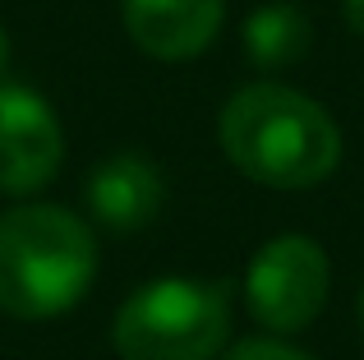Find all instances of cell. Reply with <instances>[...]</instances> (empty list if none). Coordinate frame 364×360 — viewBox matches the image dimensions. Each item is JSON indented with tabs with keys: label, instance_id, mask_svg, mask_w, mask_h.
Segmentation results:
<instances>
[{
	"label": "cell",
	"instance_id": "1",
	"mask_svg": "<svg viewBox=\"0 0 364 360\" xmlns=\"http://www.w3.org/2000/svg\"><path fill=\"white\" fill-rule=\"evenodd\" d=\"M226 162L263 189H314L341 166V129L323 102L291 83L258 79L217 116Z\"/></svg>",
	"mask_w": 364,
	"mask_h": 360
},
{
	"label": "cell",
	"instance_id": "2",
	"mask_svg": "<svg viewBox=\"0 0 364 360\" xmlns=\"http://www.w3.org/2000/svg\"><path fill=\"white\" fill-rule=\"evenodd\" d=\"M97 235L65 203H18L0 217V309L9 319H55L88 296Z\"/></svg>",
	"mask_w": 364,
	"mask_h": 360
},
{
	"label": "cell",
	"instance_id": "3",
	"mask_svg": "<svg viewBox=\"0 0 364 360\" xmlns=\"http://www.w3.org/2000/svg\"><path fill=\"white\" fill-rule=\"evenodd\" d=\"M231 342V282L157 277L111 319L120 360H217Z\"/></svg>",
	"mask_w": 364,
	"mask_h": 360
},
{
	"label": "cell",
	"instance_id": "4",
	"mask_svg": "<svg viewBox=\"0 0 364 360\" xmlns=\"http://www.w3.org/2000/svg\"><path fill=\"white\" fill-rule=\"evenodd\" d=\"M328 291H332L328 250L300 231L272 235L267 245H258L245 272V305L254 324L267 328L272 337L304 333L323 314Z\"/></svg>",
	"mask_w": 364,
	"mask_h": 360
},
{
	"label": "cell",
	"instance_id": "5",
	"mask_svg": "<svg viewBox=\"0 0 364 360\" xmlns=\"http://www.w3.org/2000/svg\"><path fill=\"white\" fill-rule=\"evenodd\" d=\"M65 162V134L51 102L23 83H0V194L28 198Z\"/></svg>",
	"mask_w": 364,
	"mask_h": 360
},
{
	"label": "cell",
	"instance_id": "6",
	"mask_svg": "<svg viewBox=\"0 0 364 360\" xmlns=\"http://www.w3.org/2000/svg\"><path fill=\"white\" fill-rule=\"evenodd\" d=\"M124 33L152 60H194L217 42L226 0H120Z\"/></svg>",
	"mask_w": 364,
	"mask_h": 360
},
{
	"label": "cell",
	"instance_id": "7",
	"mask_svg": "<svg viewBox=\"0 0 364 360\" xmlns=\"http://www.w3.org/2000/svg\"><path fill=\"white\" fill-rule=\"evenodd\" d=\"M161 171L139 153H116L92 166L88 176V213L107 231H143L161 213Z\"/></svg>",
	"mask_w": 364,
	"mask_h": 360
},
{
	"label": "cell",
	"instance_id": "8",
	"mask_svg": "<svg viewBox=\"0 0 364 360\" xmlns=\"http://www.w3.org/2000/svg\"><path fill=\"white\" fill-rule=\"evenodd\" d=\"M245 55L258 70H286V65H300L314 46V23L300 5L291 0H272V5H258L245 18Z\"/></svg>",
	"mask_w": 364,
	"mask_h": 360
},
{
	"label": "cell",
	"instance_id": "9",
	"mask_svg": "<svg viewBox=\"0 0 364 360\" xmlns=\"http://www.w3.org/2000/svg\"><path fill=\"white\" fill-rule=\"evenodd\" d=\"M222 360H318V356L291 346L286 337H245V342H235Z\"/></svg>",
	"mask_w": 364,
	"mask_h": 360
},
{
	"label": "cell",
	"instance_id": "10",
	"mask_svg": "<svg viewBox=\"0 0 364 360\" xmlns=\"http://www.w3.org/2000/svg\"><path fill=\"white\" fill-rule=\"evenodd\" d=\"M341 18L355 37H364V0H341Z\"/></svg>",
	"mask_w": 364,
	"mask_h": 360
},
{
	"label": "cell",
	"instance_id": "11",
	"mask_svg": "<svg viewBox=\"0 0 364 360\" xmlns=\"http://www.w3.org/2000/svg\"><path fill=\"white\" fill-rule=\"evenodd\" d=\"M5 65H9V37H5V23H0V74H5Z\"/></svg>",
	"mask_w": 364,
	"mask_h": 360
},
{
	"label": "cell",
	"instance_id": "12",
	"mask_svg": "<svg viewBox=\"0 0 364 360\" xmlns=\"http://www.w3.org/2000/svg\"><path fill=\"white\" fill-rule=\"evenodd\" d=\"M360 333H364V291H360Z\"/></svg>",
	"mask_w": 364,
	"mask_h": 360
}]
</instances>
